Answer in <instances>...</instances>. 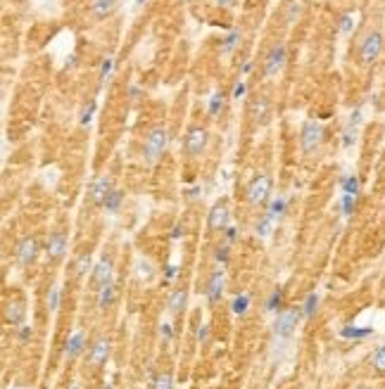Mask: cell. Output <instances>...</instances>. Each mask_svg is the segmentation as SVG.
<instances>
[{"instance_id": "cell-31", "label": "cell", "mask_w": 385, "mask_h": 389, "mask_svg": "<svg viewBox=\"0 0 385 389\" xmlns=\"http://www.w3.org/2000/svg\"><path fill=\"white\" fill-rule=\"evenodd\" d=\"M221 110H224V95L221 93H212V97L207 100V112H209V116H216Z\"/></svg>"}, {"instance_id": "cell-7", "label": "cell", "mask_w": 385, "mask_h": 389, "mask_svg": "<svg viewBox=\"0 0 385 389\" xmlns=\"http://www.w3.org/2000/svg\"><path fill=\"white\" fill-rule=\"evenodd\" d=\"M271 195V178L267 173H259L248 185V202L250 204H264Z\"/></svg>"}, {"instance_id": "cell-12", "label": "cell", "mask_w": 385, "mask_h": 389, "mask_svg": "<svg viewBox=\"0 0 385 389\" xmlns=\"http://www.w3.org/2000/svg\"><path fill=\"white\" fill-rule=\"evenodd\" d=\"M221 294H224V268H216L207 282V299L209 304H216L221 299Z\"/></svg>"}, {"instance_id": "cell-47", "label": "cell", "mask_w": 385, "mask_h": 389, "mask_svg": "<svg viewBox=\"0 0 385 389\" xmlns=\"http://www.w3.org/2000/svg\"><path fill=\"white\" fill-rule=\"evenodd\" d=\"M29 337H31V328H29V325H21V328H19V340L27 342Z\"/></svg>"}, {"instance_id": "cell-55", "label": "cell", "mask_w": 385, "mask_h": 389, "mask_svg": "<svg viewBox=\"0 0 385 389\" xmlns=\"http://www.w3.org/2000/svg\"><path fill=\"white\" fill-rule=\"evenodd\" d=\"M7 389H17V387H7Z\"/></svg>"}, {"instance_id": "cell-9", "label": "cell", "mask_w": 385, "mask_h": 389, "mask_svg": "<svg viewBox=\"0 0 385 389\" xmlns=\"http://www.w3.org/2000/svg\"><path fill=\"white\" fill-rule=\"evenodd\" d=\"M362 110H354L350 114V119H347V123H345V131H343V147L345 150H350L352 145H354V140H357V133H359V126H362Z\"/></svg>"}, {"instance_id": "cell-49", "label": "cell", "mask_w": 385, "mask_h": 389, "mask_svg": "<svg viewBox=\"0 0 385 389\" xmlns=\"http://www.w3.org/2000/svg\"><path fill=\"white\" fill-rule=\"evenodd\" d=\"M235 235H238V230H235L233 225H228V228H226V240H228V242H233Z\"/></svg>"}, {"instance_id": "cell-14", "label": "cell", "mask_w": 385, "mask_h": 389, "mask_svg": "<svg viewBox=\"0 0 385 389\" xmlns=\"http://www.w3.org/2000/svg\"><path fill=\"white\" fill-rule=\"evenodd\" d=\"M107 356H110V340H95V344L90 347V354H88V363L90 366H100V363L107 361Z\"/></svg>"}, {"instance_id": "cell-43", "label": "cell", "mask_w": 385, "mask_h": 389, "mask_svg": "<svg viewBox=\"0 0 385 389\" xmlns=\"http://www.w3.org/2000/svg\"><path fill=\"white\" fill-rule=\"evenodd\" d=\"M159 334H162V337H164V340L169 342V340H172V337H174L172 325H169V323H162V325H159Z\"/></svg>"}, {"instance_id": "cell-44", "label": "cell", "mask_w": 385, "mask_h": 389, "mask_svg": "<svg viewBox=\"0 0 385 389\" xmlns=\"http://www.w3.org/2000/svg\"><path fill=\"white\" fill-rule=\"evenodd\" d=\"M176 275H179V266H176V264H169V266H166L164 278H166V280H174Z\"/></svg>"}, {"instance_id": "cell-50", "label": "cell", "mask_w": 385, "mask_h": 389, "mask_svg": "<svg viewBox=\"0 0 385 389\" xmlns=\"http://www.w3.org/2000/svg\"><path fill=\"white\" fill-rule=\"evenodd\" d=\"M186 195H188V199H198L200 188H190V190H186Z\"/></svg>"}, {"instance_id": "cell-39", "label": "cell", "mask_w": 385, "mask_h": 389, "mask_svg": "<svg viewBox=\"0 0 385 389\" xmlns=\"http://www.w3.org/2000/svg\"><path fill=\"white\" fill-rule=\"evenodd\" d=\"M245 93H248V81H235L233 86V93H231V100H243L245 97Z\"/></svg>"}, {"instance_id": "cell-41", "label": "cell", "mask_w": 385, "mask_h": 389, "mask_svg": "<svg viewBox=\"0 0 385 389\" xmlns=\"http://www.w3.org/2000/svg\"><path fill=\"white\" fill-rule=\"evenodd\" d=\"M48 308L50 311H57L60 308V287H53L48 294Z\"/></svg>"}, {"instance_id": "cell-20", "label": "cell", "mask_w": 385, "mask_h": 389, "mask_svg": "<svg viewBox=\"0 0 385 389\" xmlns=\"http://www.w3.org/2000/svg\"><path fill=\"white\" fill-rule=\"evenodd\" d=\"M274 225H276V216L274 214H264L259 221H257V225H255V232L259 235V238H269L271 232H274Z\"/></svg>"}, {"instance_id": "cell-40", "label": "cell", "mask_w": 385, "mask_h": 389, "mask_svg": "<svg viewBox=\"0 0 385 389\" xmlns=\"http://www.w3.org/2000/svg\"><path fill=\"white\" fill-rule=\"evenodd\" d=\"M95 110H98V102L93 100V102H90L88 107L81 112V126H88V123L93 121V114H95Z\"/></svg>"}, {"instance_id": "cell-6", "label": "cell", "mask_w": 385, "mask_h": 389, "mask_svg": "<svg viewBox=\"0 0 385 389\" xmlns=\"http://www.w3.org/2000/svg\"><path fill=\"white\" fill-rule=\"evenodd\" d=\"M300 316H302V311H300V308H283L281 314L276 316L274 337H290V334H293V330L297 328Z\"/></svg>"}, {"instance_id": "cell-24", "label": "cell", "mask_w": 385, "mask_h": 389, "mask_svg": "<svg viewBox=\"0 0 385 389\" xmlns=\"http://www.w3.org/2000/svg\"><path fill=\"white\" fill-rule=\"evenodd\" d=\"M90 268H93L90 254H81V256L76 259V264H74V275H76V278H86Z\"/></svg>"}, {"instance_id": "cell-16", "label": "cell", "mask_w": 385, "mask_h": 389, "mask_svg": "<svg viewBox=\"0 0 385 389\" xmlns=\"http://www.w3.org/2000/svg\"><path fill=\"white\" fill-rule=\"evenodd\" d=\"M83 347H86V334H83V330H74L67 340L64 356H67V358H76V356L83 351Z\"/></svg>"}, {"instance_id": "cell-36", "label": "cell", "mask_w": 385, "mask_h": 389, "mask_svg": "<svg viewBox=\"0 0 385 389\" xmlns=\"http://www.w3.org/2000/svg\"><path fill=\"white\" fill-rule=\"evenodd\" d=\"M112 71H114V60H112V57H105L103 64H100V83H107Z\"/></svg>"}, {"instance_id": "cell-53", "label": "cell", "mask_w": 385, "mask_h": 389, "mask_svg": "<svg viewBox=\"0 0 385 389\" xmlns=\"http://www.w3.org/2000/svg\"><path fill=\"white\" fill-rule=\"evenodd\" d=\"M69 389H81V387H79V382H71L69 384Z\"/></svg>"}, {"instance_id": "cell-46", "label": "cell", "mask_w": 385, "mask_h": 389, "mask_svg": "<svg viewBox=\"0 0 385 389\" xmlns=\"http://www.w3.org/2000/svg\"><path fill=\"white\" fill-rule=\"evenodd\" d=\"M216 261L226 264L228 261V247H219V249H216Z\"/></svg>"}, {"instance_id": "cell-22", "label": "cell", "mask_w": 385, "mask_h": 389, "mask_svg": "<svg viewBox=\"0 0 385 389\" xmlns=\"http://www.w3.org/2000/svg\"><path fill=\"white\" fill-rule=\"evenodd\" d=\"M136 278L140 282H150L155 278V266H152L148 259H138L136 261Z\"/></svg>"}, {"instance_id": "cell-8", "label": "cell", "mask_w": 385, "mask_h": 389, "mask_svg": "<svg viewBox=\"0 0 385 389\" xmlns=\"http://www.w3.org/2000/svg\"><path fill=\"white\" fill-rule=\"evenodd\" d=\"M228 204L226 202H216V204L209 209V216H207V228L209 230H226L228 228Z\"/></svg>"}, {"instance_id": "cell-23", "label": "cell", "mask_w": 385, "mask_h": 389, "mask_svg": "<svg viewBox=\"0 0 385 389\" xmlns=\"http://www.w3.org/2000/svg\"><path fill=\"white\" fill-rule=\"evenodd\" d=\"M238 43H240V31H238V29L228 31V36L221 41V55H231V53L238 48Z\"/></svg>"}, {"instance_id": "cell-13", "label": "cell", "mask_w": 385, "mask_h": 389, "mask_svg": "<svg viewBox=\"0 0 385 389\" xmlns=\"http://www.w3.org/2000/svg\"><path fill=\"white\" fill-rule=\"evenodd\" d=\"M45 252H48L50 259H60L67 252V235L64 232H53L48 238V245H45Z\"/></svg>"}, {"instance_id": "cell-21", "label": "cell", "mask_w": 385, "mask_h": 389, "mask_svg": "<svg viewBox=\"0 0 385 389\" xmlns=\"http://www.w3.org/2000/svg\"><path fill=\"white\" fill-rule=\"evenodd\" d=\"M371 334H373V328H357V325H345L340 330V337H345V340H366Z\"/></svg>"}, {"instance_id": "cell-19", "label": "cell", "mask_w": 385, "mask_h": 389, "mask_svg": "<svg viewBox=\"0 0 385 389\" xmlns=\"http://www.w3.org/2000/svg\"><path fill=\"white\" fill-rule=\"evenodd\" d=\"M114 294H117V290H114V282H105L100 290H98V306L100 308H107L112 306V301H114Z\"/></svg>"}, {"instance_id": "cell-52", "label": "cell", "mask_w": 385, "mask_h": 389, "mask_svg": "<svg viewBox=\"0 0 385 389\" xmlns=\"http://www.w3.org/2000/svg\"><path fill=\"white\" fill-rule=\"evenodd\" d=\"M138 93H140V90H138L136 86H133V88H131V97H133V100H138Z\"/></svg>"}, {"instance_id": "cell-1", "label": "cell", "mask_w": 385, "mask_h": 389, "mask_svg": "<svg viewBox=\"0 0 385 389\" xmlns=\"http://www.w3.org/2000/svg\"><path fill=\"white\" fill-rule=\"evenodd\" d=\"M166 145H169V131L164 126H157L152 128L145 138V145H143V157H145V164H157L159 157L164 154Z\"/></svg>"}, {"instance_id": "cell-28", "label": "cell", "mask_w": 385, "mask_h": 389, "mask_svg": "<svg viewBox=\"0 0 385 389\" xmlns=\"http://www.w3.org/2000/svg\"><path fill=\"white\" fill-rule=\"evenodd\" d=\"M122 199H124V195H122V192H119V190H112L110 197L105 199V204H103L105 212H107V214H114L119 206H122Z\"/></svg>"}, {"instance_id": "cell-32", "label": "cell", "mask_w": 385, "mask_h": 389, "mask_svg": "<svg viewBox=\"0 0 385 389\" xmlns=\"http://www.w3.org/2000/svg\"><path fill=\"white\" fill-rule=\"evenodd\" d=\"M317 306H319V294H317V292L307 294V299H304V304H302V318H309V316H314Z\"/></svg>"}, {"instance_id": "cell-25", "label": "cell", "mask_w": 385, "mask_h": 389, "mask_svg": "<svg viewBox=\"0 0 385 389\" xmlns=\"http://www.w3.org/2000/svg\"><path fill=\"white\" fill-rule=\"evenodd\" d=\"M24 314H27V311H24V306H21L19 301H12V304L7 306V321L12 323V325H19V323L24 321Z\"/></svg>"}, {"instance_id": "cell-34", "label": "cell", "mask_w": 385, "mask_h": 389, "mask_svg": "<svg viewBox=\"0 0 385 389\" xmlns=\"http://www.w3.org/2000/svg\"><path fill=\"white\" fill-rule=\"evenodd\" d=\"M300 14H302V3H300V0H293L288 5V12H285V21H288V24H295V21L300 19Z\"/></svg>"}, {"instance_id": "cell-45", "label": "cell", "mask_w": 385, "mask_h": 389, "mask_svg": "<svg viewBox=\"0 0 385 389\" xmlns=\"http://www.w3.org/2000/svg\"><path fill=\"white\" fill-rule=\"evenodd\" d=\"M198 340H200V342H207V340H209V325H207V323H205V325H200Z\"/></svg>"}, {"instance_id": "cell-30", "label": "cell", "mask_w": 385, "mask_h": 389, "mask_svg": "<svg viewBox=\"0 0 385 389\" xmlns=\"http://www.w3.org/2000/svg\"><path fill=\"white\" fill-rule=\"evenodd\" d=\"M340 188H343V195H354V197H357L359 195V178L357 176H345Z\"/></svg>"}, {"instance_id": "cell-29", "label": "cell", "mask_w": 385, "mask_h": 389, "mask_svg": "<svg viewBox=\"0 0 385 389\" xmlns=\"http://www.w3.org/2000/svg\"><path fill=\"white\" fill-rule=\"evenodd\" d=\"M354 204H357V197L354 195H340V202H338V209L343 216H350L354 212Z\"/></svg>"}, {"instance_id": "cell-56", "label": "cell", "mask_w": 385, "mask_h": 389, "mask_svg": "<svg viewBox=\"0 0 385 389\" xmlns=\"http://www.w3.org/2000/svg\"><path fill=\"white\" fill-rule=\"evenodd\" d=\"M107 389H112V387H107Z\"/></svg>"}, {"instance_id": "cell-18", "label": "cell", "mask_w": 385, "mask_h": 389, "mask_svg": "<svg viewBox=\"0 0 385 389\" xmlns=\"http://www.w3.org/2000/svg\"><path fill=\"white\" fill-rule=\"evenodd\" d=\"M110 280H112V264L103 259L95 268H93V282L103 287L105 282H110Z\"/></svg>"}, {"instance_id": "cell-26", "label": "cell", "mask_w": 385, "mask_h": 389, "mask_svg": "<svg viewBox=\"0 0 385 389\" xmlns=\"http://www.w3.org/2000/svg\"><path fill=\"white\" fill-rule=\"evenodd\" d=\"M250 308V294H238L233 301H231V311L235 316H245Z\"/></svg>"}, {"instance_id": "cell-17", "label": "cell", "mask_w": 385, "mask_h": 389, "mask_svg": "<svg viewBox=\"0 0 385 389\" xmlns=\"http://www.w3.org/2000/svg\"><path fill=\"white\" fill-rule=\"evenodd\" d=\"M117 10V0H90V14L95 19H107Z\"/></svg>"}, {"instance_id": "cell-51", "label": "cell", "mask_w": 385, "mask_h": 389, "mask_svg": "<svg viewBox=\"0 0 385 389\" xmlns=\"http://www.w3.org/2000/svg\"><path fill=\"white\" fill-rule=\"evenodd\" d=\"M214 3H216V5H224V7H226V5H231L233 0H214Z\"/></svg>"}, {"instance_id": "cell-37", "label": "cell", "mask_w": 385, "mask_h": 389, "mask_svg": "<svg viewBox=\"0 0 385 389\" xmlns=\"http://www.w3.org/2000/svg\"><path fill=\"white\" fill-rule=\"evenodd\" d=\"M354 21H357V17H354V12H347L343 14V19H340V34L347 36L354 29Z\"/></svg>"}, {"instance_id": "cell-27", "label": "cell", "mask_w": 385, "mask_h": 389, "mask_svg": "<svg viewBox=\"0 0 385 389\" xmlns=\"http://www.w3.org/2000/svg\"><path fill=\"white\" fill-rule=\"evenodd\" d=\"M186 299H188L186 290H176V292L172 294V299H169V311H172V314H179L181 308L186 306Z\"/></svg>"}, {"instance_id": "cell-42", "label": "cell", "mask_w": 385, "mask_h": 389, "mask_svg": "<svg viewBox=\"0 0 385 389\" xmlns=\"http://www.w3.org/2000/svg\"><path fill=\"white\" fill-rule=\"evenodd\" d=\"M152 389H172V375H169V373L159 375L157 380H155V384H152Z\"/></svg>"}, {"instance_id": "cell-5", "label": "cell", "mask_w": 385, "mask_h": 389, "mask_svg": "<svg viewBox=\"0 0 385 389\" xmlns=\"http://www.w3.org/2000/svg\"><path fill=\"white\" fill-rule=\"evenodd\" d=\"M207 143H209V133H207V128L195 126V128L188 131L186 140H183V150H186L188 157H200V154L207 150Z\"/></svg>"}, {"instance_id": "cell-35", "label": "cell", "mask_w": 385, "mask_h": 389, "mask_svg": "<svg viewBox=\"0 0 385 389\" xmlns=\"http://www.w3.org/2000/svg\"><path fill=\"white\" fill-rule=\"evenodd\" d=\"M371 366H373L376 370H380V373H385V344L373 351V356H371Z\"/></svg>"}, {"instance_id": "cell-11", "label": "cell", "mask_w": 385, "mask_h": 389, "mask_svg": "<svg viewBox=\"0 0 385 389\" xmlns=\"http://www.w3.org/2000/svg\"><path fill=\"white\" fill-rule=\"evenodd\" d=\"M38 256V242L34 238H24L17 247V261L21 266H31V261Z\"/></svg>"}, {"instance_id": "cell-54", "label": "cell", "mask_w": 385, "mask_h": 389, "mask_svg": "<svg viewBox=\"0 0 385 389\" xmlns=\"http://www.w3.org/2000/svg\"><path fill=\"white\" fill-rule=\"evenodd\" d=\"M143 3H145V0H136V5H143Z\"/></svg>"}, {"instance_id": "cell-4", "label": "cell", "mask_w": 385, "mask_h": 389, "mask_svg": "<svg viewBox=\"0 0 385 389\" xmlns=\"http://www.w3.org/2000/svg\"><path fill=\"white\" fill-rule=\"evenodd\" d=\"M323 143V126L319 121H307L302 126V133H300V145L307 154L317 152Z\"/></svg>"}, {"instance_id": "cell-10", "label": "cell", "mask_w": 385, "mask_h": 389, "mask_svg": "<svg viewBox=\"0 0 385 389\" xmlns=\"http://www.w3.org/2000/svg\"><path fill=\"white\" fill-rule=\"evenodd\" d=\"M112 190H114V188H112V178L110 176L95 178L93 185H90V199H93L95 204H105V199L110 197Z\"/></svg>"}, {"instance_id": "cell-15", "label": "cell", "mask_w": 385, "mask_h": 389, "mask_svg": "<svg viewBox=\"0 0 385 389\" xmlns=\"http://www.w3.org/2000/svg\"><path fill=\"white\" fill-rule=\"evenodd\" d=\"M250 114H252V119L257 123H267L269 116H271V102H269V97L267 95L257 97L255 102H252V107H250Z\"/></svg>"}, {"instance_id": "cell-33", "label": "cell", "mask_w": 385, "mask_h": 389, "mask_svg": "<svg viewBox=\"0 0 385 389\" xmlns=\"http://www.w3.org/2000/svg\"><path fill=\"white\" fill-rule=\"evenodd\" d=\"M285 209H288V199L283 197V195H278V197L269 204V214H274L276 219H281L283 214H285Z\"/></svg>"}, {"instance_id": "cell-2", "label": "cell", "mask_w": 385, "mask_h": 389, "mask_svg": "<svg viewBox=\"0 0 385 389\" xmlns=\"http://www.w3.org/2000/svg\"><path fill=\"white\" fill-rule=\"evenodd\" d=\"M380 53H383V34L380 31H369L359 43V62L364 67H371V64L378 62Z\"/></svg>"}, {"instance_id": "cell-3", "label": "cell", "mask_w": 385, "mask_h": 389, "mask_svg": "<svg viewBox=\"0 0 385 389\" xmlns=\"http://www.w3.org/2000/svg\"><path fill=\"white\" fill-rule=\"evenodd\" d=\"M285 62H288V48H285V43L271 45L269 55L264 57V76H267V79L278 76L283 69H285Z\"/></svg>"}, {"instance_id": "cell-38", "label": "cell", "mask_w": 385, "mask_h": 389, "mask_svg": "<svg viewBox=\"0 0 385 389\" xmlns=\"http://www.w3.org/2000/svg\"><path fill=\"white\" fill-rule=\"evenodd\" d=\"M281 301H283V294L278 292V290H274V292L269 294V299H267V311H269V314H274V311H278V306H281Z\"/></svg>"}, {"instance_id": "cell-48", "label": "cell", "mask_w": 385, "mask_h": 389, "mask_svg": "<svg viewBox=\"0 0 385 389\" xmlns=\"http://www.w3.org/2000/svg\"><path fill=\"white\" fill-rule=\"evenodd\" d=\"M252 71V60H245V64H243V71H240V76L245 79V76Z\"/></svg>"}]
</instances>
